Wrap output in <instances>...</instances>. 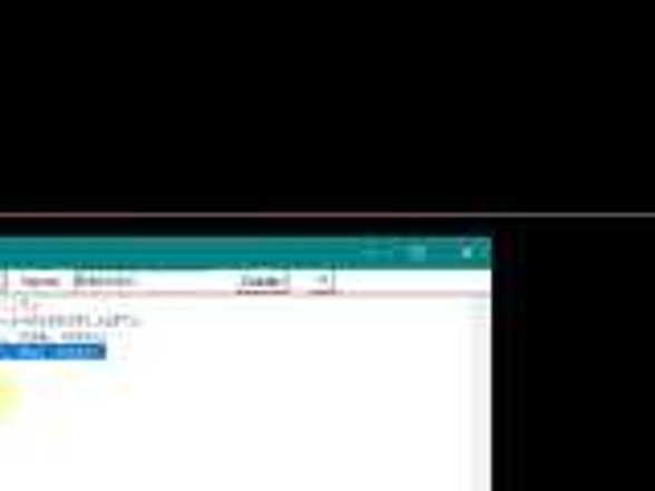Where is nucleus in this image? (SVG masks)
<instances>
[{
  "label": "nucleus",
  "mask_w": 655,
  "mask_h": 491,
  "mask_svg": "<svg viewBox=\"0 0 655 491\" xmlns=\"http://www.w3.org/2000/svg\"><path fill=\"white\" fill-rule=\"evenodd\" d=\"M4 397H13V390H9L4 381H0V410H4Z\"/></svg>",
  "instance_id": "f257e3e1"
}]
</instances>
